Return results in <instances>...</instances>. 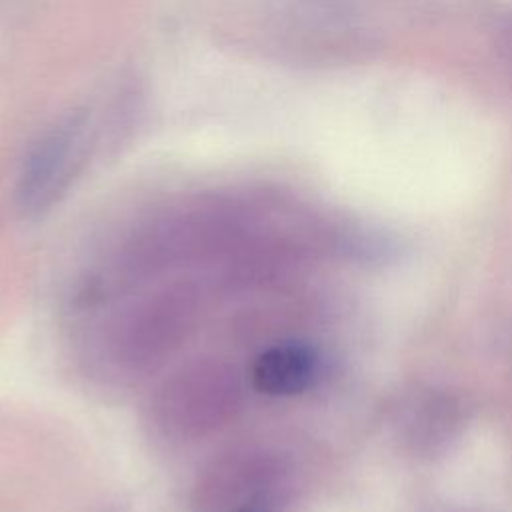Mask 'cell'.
<instances>
[{
  "label": "cell",
  "mask_w": 512,
  "mask_h": 512,
  "mask_svg": "<svg viewBox=\"0 0 512 512\" xmlns=\"http://www.w3.org/2000/svg\"><path fill=\"white\" fill-rule=\"evenodd\" d=\"M268 470L254 454L234 456L208 474L202 486V504L216 512L258 510L256 498L266 484Z\"/></svg>",
  "instance_id": "cell-4"
},
{
  "label": "cell",
  "mask_w": 512,
  "mask_h": 512,
  "mask_svg": "<svg viewBox=\"0 0 512 512\" xmlns=\"http://www.w3.org/2000/svg\"><path fill=\"white\" fill-rule=\"evenodd\" d=\"M82 142L84 122L70 118L36 146L18 182V204L22 212L38 214L58 200L82 158Z\"/></svg>",
  "instance_id": "cell-3"
},
{
  "label": "cell",
  "mask_w": 512,
  "mask_h": 512,
  "mask_svg": "<svg viewBox=\"0 0 512 512\" xmlns=\"http://www.w3.org/2000/svg\"><path fill=\"white\" fill-rule=\"evenodd\" d=\"M240 386L230 368L202 360L176 372L158 390L154 416L162 430L196 436L222 426L238 408Z\"/></svg>",
  "instance_id": "cell-1"
},
{
  "label": "cell",
  "mask_w": 512,
  "mask_h": 512,
  "mask_svg": "<svg viewBox=\"0 0 512 512\" xmlns=\"http://www.w3.org/2000/svg\"><path fill=\"white\" fill-rule=\"evenodd\" d=\"M316 376V354L296 342L278 344L252 364V386L268 396H294L304 392Z\"/></svg>",
  "instance_id": "cell-5"
},
{
  "label": "cell",
  "mask_w": 512,
  "mask_h": 512,
  "mask_svg": "<svg viewBox=\"0 0 512 512\" xmlns=\"http://www.w3.org/2000/svg\"><path fill=\"white\" fill-rule=\"evenodd\" d=\"M190 304L184 292H164L140 304L118 322L112 348L122 366L144 368L162 358L188 328Z\"/></svg>",
  "instance_id": "cell-2"
},
{
  "label": "cell",
  "mask_w": 512,
  "mask_h": 512,
  "mask_svg": "<svg viewBox=\"0 0 512 512\" xmlns=\"http://www.w3.org/2000/svg\"><path fill=\"white\" fill-rule=\"evenodd\" d=\"M242 512H260V510H242Z\"/></svg>",
  "instance_id": "cell-6"
}]
</instances>
